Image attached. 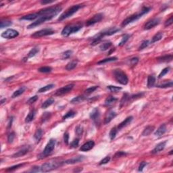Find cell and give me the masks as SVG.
<instances>
[{
	"label": "cell",
	"mask_w": 173,
	"mask_h": 173,
	"mask_svg": "<svg viewBox=\"0 0 173 173\" xmlns=\"http://www.w3.org/2000/svg\"><path fill=\"white\" fill-rule=\"evenodd\" d=\"M114 77L116 79V81L121 85H125L128 83V81H129L128 77L123 70H120V69L114 70Z\"/></svg>",
	"instance_id": "cell-3"
},
{
	"label": "cell",
	"mask_w": 173,
	"mask_h": 173,
	"mask_svg": "<svg viewBox=\"0 0 173 173\" xmlns=\"http://www.w3.org/2000/svg\"><path fill=\"white\" fill-rule=\"evenodd\" d=\"M166 131V125L164 124H163V125H160V127L156 130V131L154 133V135L157 136V137H160V136H162V135H164Z\"/></svg>",
	"instance_id": "cell-20"
},
{
	"label": "cell",
	"mask_w": 173,
	"mask_h": 173,
	"mask_svg": "<svg viewBox=\"0 0 173 173\" xmlns=\"http://www.w3.org/2000/svg\"><path fill=\"white\" fill-rule=\"evenodd\" d=\"M62 165V163L60 162H56V161H50V162H46L42 165L41 167L40 168L41 171L43 172H49L54 169L57 168L59 166H61Z\"/></svg>",
	"instance_id": "cell-4"
},
{
	"label": "cell",
	"mask_w": 173,
	"mask_h": 173,
	"mask_svg": "<svg viewBox=\"0 0 173 173\" xmlns=\"http://www.w3.org/2000/svg\"><path fill=\"white\" fill-rule=\"evenodd\" d=\"M43 118H42V122H45V121H47L49 117H50V113L49 112H45L44 113L43 115Z\"/></svg>",
	"instance_id": "cell-53"
},
{
	"label": "cell",
	"mask_w": 173,
	"mask_h": 173,
	"mask_svg": "<svg viewBox=\"0 0 173 173\" xmlns=\"http://www.w3.org/2000/svg\"><path fill=\"white\" fill-rule=\"evenodd\" d=\"M82 28V26L81 25H69L64 27V29L62 31V35L64 37H68L71 34L75 33L78 32L79 30H81Z\"/></svg>",
	"instance_id": "cell-7"
},
{
	"label": "cell",
	"mask_w": 173,
	"mask_h": 173,
	"mask_svg": "<svg viewBox=\"0 0 173 173\" xmlns=\"http://www.w3.org/2000/svg\"><path fill=\"white\" fill-rule=\"evenodd\" d=\"M42 135H43V131L41 129H39L36 131L35 135H34V138H35L36 142H39V141L41 140L42 137Z\"/></svg>",
	"instance_id": "cell-27"
},
{
	"label": "cell",
	"mask_w": 173,
	"mask_h": 173,
	"mask_svg": "<svg viewBox=\"0 0 173 173\" xmlns=\"http://www.w3.org/2000/svg\"><path fill=\"white\" fill-rule=\"evenodd\" d=\"M31 171V172H37L39 171V167H33Z\"/></svg>",
	"instance_id": "cell-63"
},
{
	"label": "cell",
	"mask_w": 173,
	"mask_h": 173,
	"mask_svg": "<svg viewBox=\"0 0 173 173\" xmlns=\"http://www.w3.org/2000/svg\"><path fill=\"white\" fill-rule=\"evenodd\" d=\"M126 154H127V153L123 152V151H118V152H117V153H116L115 157H121V156H125Z\"/></svg>",
	"instance_id": "cell-61"
},
{
	"label": "cell",
	"mask_w": 173,
	"mask_h": 173,
	"mask_svg": "<svg viewBox=\"0 0 173 173\" xmlns=\"http://www.w3.org/2000/svg\"><path fill=\"white\" fill-rule=\"evenodd\" d=\"M147 164L145 162H141L140 165H139V166L138 170L139 171V172H141V171H143V168H144V167L146 166H147Z\"/></svg>",
	"instance_id": "cell-58"
},
{
	"label": "cell",
	"mask_w": 173,
	"mask_h": 173,
	"mask_svg": "<svg viewBox=\"0 0 173 173\" xmlns=\"http://www.w3.org/2000/svg\"><path fill=\"white\" fill-rule=\"evenodd\" d=\"M51 19V18L47 16H40L37 18V20H36L35 22H33V23H31V24H29L28 26V29H33L35 28L36 26H39L40 24H41L42 23H44L45 22H46L47 20H49Z\"/></svg>",
	"instance_id": "cell-9"
},
{
	"label": "cell",
	"mask_w": 173,
	"mask_h": 173,
	"mask_svg": "<svg viewBox=\"0 0 173 173\" xmlns=\"http://www.w3.org/2000/svg\"><path fill=\"white\" fill-rule=\"evenodd\" d=\"M116 101H117V99L116 97L112 96L108 97L105 100V105H107V106H110V105L114 104Z\"/></svg>",
	"instance_id": "cell-26"
},
{
	"label": "cell",
	"mask_w": 173,
	"mask_h": 173,
	"mask_svg": "<svg viewBox=\"0 0 173 173\" xmlns=\"http://www.w3.org/2000/svg\"><path fill=\"white\" fill-rule=\"evenodd\" d=\"M53 87H54V85H53V84L48 85L45 86V87H41V89H39V91H38V92L39 93L45 92V91H49V90H50V89H53Z\"/></svg>",
	"instance_id": "cell-33"
},
{
	"label": "cell",
	"mask_w": 173,
	"mask_h": 173,
	"mask_svg": "<svg viewBox=\"0 0 173 173\" xmlns=\"http://www.w3.org/2000/svg\"><path fill=\"white\" fill-rule=\"evenodd\" d=\"M160 22V20L158 18H153L152 20H149L148 22L145 24L144 29L145 30H149V29H152L154 26H156V25H158Z\"/></svg>",
	"instance_id": "cell-13"
},
{
	"label": "cell",
	"mask_w": 173,
	"mask_h": 173,
	"mask_svg": "<svg viewBox=\"0 0 173 173\" xmlns=\"http://www.w3.org/2000/svg\"><path fill=\"white\" fill-rule=\"evenodd\" d=\"M173 56L172 55H166L162 56L158 58V61L161 62H169L172 60Z\"/></svg>",
	"instance_id": "cell-23"
},
{
	"label": "cell",
	"mask_w": 173,
	"mask_h": 173,
	"mask_svg": "<svg viewBox=\"0 0 173 173\" xmlns=\"http://www.w3.org/2000/svg\"><path fill=\"white\" fill-rule=\"evenodd\" d=\"M53 102H54V99H53V98L47 99L46 101H45L43 103V104H42V105H41V107L42 108H43V109L47 108V107H48L49 106H50L51 104H53Z\"/></svg>",
	"instance_id": "cell-28"
},
{
	"label": "cell",
	"mask_w": 173,
	"mask_h": 173,
	"mask_svg": "<svg viewBox=\"0 0 173 173\" xmlns=\"http://www.w3.org/2000/svg\"><path fill=\"white\" fill-rule=\"evenodd\" d=\"M64 143H66V145L68 144V141H69V134L68 133H65L64 135Z\"/></svg>",
	"instance_id": "cell-57"
},
{
	"label": "cell",
	"mask_w": 173,
	"mask_h": 173,
	"mask_svg": "<svg viewBox=\"0 0 173 173\" xmlns=\"http://www.w3.org/2000/svg\"><path fill=\"white\" fill-rule=\"evenodd\" d=\"M154 127L153 126H148L147 127L142 133V136H148L151 133H153V131H154Z\"/></svg>",
	"instance_id": "cell-25"
},
{
	"label": "cell",
	"mask_w": 173,
	"mask_h": 173,
	"mask_svg": "<svg viewBox=\"0 0 173 173\" xmlns=\"http://www.w3.org/2000/svg\"><path fill=\"white\" fill-rule=\"evenodd\" d=\"M151 10L150 8H147V7H143L142 8V10H141L139 13L136 14H133V15L127 18L122 23V26H125L128 25L130 23H131L133 22H135L136 20H137L138 19H139L140 18H141L143 16L147 14V12H149V10Z\"/></svg>",
	"instance_id": "cell-2"
},
{
	"label": "cell",
	"mask_w": 173,
	"mask_h": 173,
	"mask_svg": "<svg viewBox=\"0 0 173 173\" xmlns=\"http://www.w3.org/2000/svg\"><path fill=\"white\" fill-rule=\"evenodd\" d=\"M24 90H25V87H20V89H18V90H16V91H14L12 95V98H15V97H17L20 96V95H22L23 93H24Z\"/></svg>",
	"instance_id": "cell-30"
},
{
	"label": "cell",
	"mask_w": 173,
	"mask_h": 173,
	"mask_svg": "<svg viewBox=\"0 0 173 173\" xmlns=\"http://www.w3.org/2000/svg\"><path fill=\"white\" fill-rule=\"evenodd\" d=\"M29 152V148H23V149H20V151H17L16 153L14 154L12 157L13 158H18V157H21V156H24L26 153Z\"/></svg>",
	"instance_id": "cell-22"
},
{
	"label": "cell",
	"mask_w": 173,
	"mask_h": 173,
	"mask_svg": "<svg viewBox=\"0 0 173 173\" xmlns=\"http://www.w3.org/2000/svg\"><path fill=\"white\" fill-rule=\"evenodd\" d=\"M6 99H4L2 100V101H1V104H3V103H4V101H6Z\"/></svg>",
	"instance_id": "cell-64"
},
{
	"label": "cell",
	"mask_w": 173,
	"mask_h": 173,
	"mask_svg": "<svg viewBox=\"0 0 173 173\" xmlns=\"http://www.w3.org/2000/svg\"><path fill=\"white\" fill-rule=\"evenodd\" d=\"M84 159V157L82 156H77V157H74V158L69 159V160H66L65 163L67 164H76L78 162H82Z\"/></svg>",
	"instance_id": "cell-18"
},
{
	"label": "cell",
	"mask_w": 173,
	"mask_h": 173,
	"mask_svg": "<svg viewBox=\"0 0 173 173\" xmlns=\"http://www.w3.org/2000/svg\"><path fill=\"white\" fill-rule=\"evenodd\" d=\"M81 5H75L73 6L70 8H68L66 12H64L63 14H62L60 16L59 18H58V21H62V20H64L66 18H68L69 17H71L74 14L77 12L79 9L81 8Z\"/></svg>",
	"instance_id": "cell-6"
},
{
	"label": "cell",
	"mask_w": 173,
	"mask_h": 173,
	"mask_svg": "<svg viewBox=\"0 0 173 173\" xmlns=\"http://www.w3.org/2000/svg\"><path fill=\"white\" fill-rule=\"evenodd\" d=\"M84 99H85V97H84L83 96H78V97H75L74 99H72V100H71V103H79V102H81V101H83Z\"/></svg>",
	"instance_id": "cell-40"
},
{
	"label": "cell",
	"mask_w": 173,
	"mask_h": 173,
	"mask_svg": "<svg viewBox=\"0 0 173 173\" xmlns=\"http://www.w3.org/2000/svg\"><path fill=\"white\" fill-rule=\"evenodd\" d=\"M172 22H173V20H172V16H171L170 18H169L168 20H167L166 22H165V26H170L171 24H172Z\"/></svg>",
	"instance_id": "cell-60"
},
{
	"label": "cell",
	"mask_w": 173,
	"mask_h": 173,
	"mask_svg": "<svg viewBox=\"0 0 173 173\" xmlns=\"http://www.w3.org/2000/svg\"><path fill=\"white\" fill-rule=\"evenodd\" d=\"M53 2V1H41V4L45 5L47 4H51V3Z\"/></svg>",
	"instance_id": "cell-62"
},
{
	"label": "cell",
	"mask_w": 173,
	"mask_h": 173,
	"mask_svg": "<svg viewBox=\"0 0 173 173\" xmlns=\"http://www.w3.org/2000/svg\"><path fill=\"white\" fill-rule=\"evenodd\" d=\"M111 46H112V43L111 42H106V43L101 44L100 47H99V48L101 51H105L108 49Z\"/></svg>",
	"instance_id": "cell-34"
},
{
	"label": "cell",
	"mask_w": 173,
	"mask_h": 173,
	"mask_svg": "<svg viewBox=\"0 0 173 173\" xmlns=\"http://www.w3.org/2000/svg\"><path fill=\"white\" fill-rule=\"evenodd\" d=\"M90 118L91 120L94 121L96 124H99V118H100V113L98 108H95L90 114Z\"/></svg>",
	"instance_id": "cell-14"
},
{
	"label": "cell",
	"mask_w": 173,
	"mask_h": 173,
	"mask_svg": "<svg viewBox=\"0 0 173 173\" xmlns=\"http://www.w3.org/2000/svg\"><path fill=\"white\" fill-rule=\"evenodd\" d=\"M55 140L53 139H51L49 141V142L47 143V144L46 145V146L45 147V149L43 151L41 154L39 155V159H43V158H45L47 156H49L53 150L55 148Z\"/></svg>",
	"instance_id": "cell-5"
},
{
	"label": "cell",
	"mask_w": 173,
	"mask_h": 173,
	"mask_svg": "<svg viewBox=\"0 0 173 173\" xmlns=\"http://www.w3.org/2000/svg\"><path fill=\"white\" fill-rule=\"evenodd\" d=\"M119 31H120V29H118V28L113 27V28H111L110 29H107V30L102 31L101 33H99L98 35H95L94 37L93 38V41L91 42V45H97V44L99 43L100 42L101 38L103 37L104 36H110V35H114V34H115V33H117Z\"/></svg>",
	"instance_id": "cell-1"
},
{
	"label": "cell",
	"mask_w": 173,
	"mask_h": 173,
	"mask_svg": "<svg viewBox=\"0 0 173 173\" xmlns=\"http://www.w3.org/2000/svg\"><path fill=\"white\" fill-rule=\"evenodd\" d=\"M18 32L14 29H8L2 34V37L5 39H13L18 36Z\"/></svg>",
	"instance_id": "cell-10"
},
{
	"label": "cell",
	"mask_w": 173,
	"mask_h": 173,
	"mask_svg": "<svg viewBox=\"0 0 173 173\" xmlns=\"http://www.w3.org/2000/svg\"><path fill=\"white\" fill-rule=\"evenodd\" d=\"M149 42L148 41H143L142 43H141V44L140 46H139V50L141 51L145 48V47H147L149 45Z\"/></svg>",
	"instance_id": "cell-46"
},
{
	"label": "cell",
	"mask_w": 173,
	"mask_h": 173,
	"mask_svg": "<svg viewBox=\"0 0 173 173\" xmlns=\"http://www.w3.org/2000/svg\"><path fill=\"white\" fill-rule=\"evenodd\" d=\"M37 99H38V97L37 96V95L32 97H31V98L29 99V100H28V101H27V103H29V104H31V103H34V102H35V101L37 100Z\"/></svg>",
	"instance_id": "cell-55"
},
{
	"label": "cell",
	"mask_w": 173,
	"mask_h": 173,
	"mask_svg": "<svg viewBox=\"0 0 173 173\" xmlns=\"http://www.w3.org/2000/svg\"><path fill=\"white\" fill-rule=\"evenodd\" d=\"M169 70H170V68H168H168H165L164 69H163L162 72H160V74L159 75V77H158L160 79V78H162V77H164L165 75H166L167 73L169 72Z\"/></svg>",
	"instance_id": "cell-51"
},
{
	"label": "cell",
	"mask_w": 173,
	"mask_h": 173,
	"mask_svg": "<svg viewBox=\"0 0 173 173\" xmlns=\"http://www.w3.org/2000/svg\"><path fill=\"white\" fill-rule=\"evenodd\" d=\"M103 16L102 14H97L93 16L91 18H90L89 20H88L87 23H86V25L87 26H91V25L95 24L97 22H99L102 20Z\"/></svg>",
	"instance_id": "cell-12"
},
{
	"label": "cell",
	"mask_w": 173,
	"mask_h": 173,
	"mask_svg": "<svg viewBox=\"0 0 173 173\" xmlns=\"http://www.w3.org/2000/svg\"><path fill=\"white\" fill-rule=\"evenodd\" d=\"M97 86H94V87H91L88 88L87 89L85 90V93L87 94H90V93H92L93 92H94L97 89Z\"/></svg>",
	"instance_id": "cell-47"
},
{
	"label": "cell",
	"mask_w": 173,
	"mask_h": 173,
	"mask_svg": "<svg viewBox=\"0 0 173 173\" xmlns=\"http://www.w3.org/2000/svg\"><path fill=\"white\" fill-rule=\"evenodd\" d=\"M12 24V22L10 21H2L1 22V24H0V27L3 29L4 27H7V26H10Z\"/></svg>",
	"instance_id": "cell-48"
},
{
	"label": "cell",
	"mask_w": 173,
	"mask_h": 173,
	"mask_svg": "<svg viewBox=\"0 0 173 173\" xmlns=\"http://www.w3.org/2000/svg\"><path fill=\"white\" fill-rule=\"evenodd\" d=\"M138 61L139 59L137 57H133V58L130 60V64L131 66H135L136 64H137V62H138Z\"/></svg>",
	"instance_id": "cell-54"
},
{
	"label": "cell",
	"mask_w": 173,
	"mask_h": 173,
	"mask_svg": "<svg viewBox=\"0 0 173 173\" xmlns=\"http://www.w3.org/2000/svg\"><path fill=\"white\" fill-rule=\"evenodd\" d=\"M73 87H74V85L73 84H70V85H68L64 86L63 87L60 88V89H57L56 91L55 95L60 96V95H63L64 94H66L68 92H70Z\"/></svg>",
	"instance_id": "cell-11"
},
{
	"label": "cell",
	"mask_w": 173,
	"mask_h": 173,
	"mask_svg": "<svg viewBox=\"0 0 173 173\" xmlns=\"http://www.w3.org/2000/svg\"><path fill=\"white\" fill-rule=\"evenodd\" d=\"M116 60H117V57H109V58H105V59L102 60H101V61L98 62L97 64H102L107 63V62H110L116 61Z\"/></svg>",
	"instance_id": "cell-36"
},
{
	"label": "cell",
	"mask_w": 173,
	"mask_h": 173,
	"mask_svg": "<svg viewBox=\"0 0 173 173\" xmlns=\"http://www.w3.org/2000/svg\"><path fill=\"white\" fill-rule=\"evenodd\" d=\"M79 143V139H76L75 140L73 141L71 143H70V147H72V148H75V147H78Z\"/></svg>",
	"instance_id": "cell-50"
},
{
	"label": "cell",
	"mask_w": 173,
	"mask_h": 173,
	"mask_svg": "<svg viewBox=\"0 0 173 173\" xmlns=\"http://www.w3.org/2000/svg\"><path fill=\"white\" fill-rule=\"evenodd\" d=\"M166 144V141H164V142H161L160 143H158L156 147H155V148L151 151V153H157L158 152H160V151H162L163 149H164Z\"/></svg>",
	"instance_id": "cell-19"
},
{
	"label": "cell",
	"mask_w": 173,
	"mask_h": 173,
	"mask_svg": "<svg viewBox=\"0 0 173 173\" xmlns=\"http://www.w3.org/2000/svg\"><path fill=\"white\" fill-rule=\"evenodd\" d=\"M130 97L128 95V94H127V93H125V94H124V95H123V98H122V100H121V106L123 105H124L126 102H127V101H128V99H129V98Z\"/></svg>",
	"instance_id": "cell-49"
},
{
	"label": "cell",
	"mask_w": 173,
	"mask_h": 173,
	"mask_svg": "<svg viewBox=\"0 0 173 173\" xmlns=\"http://www.w3.org/2000/svg\"><path fill=\"white\" fill-rule=\"evenodd\" d=\"M173 85V83L172 81H170V82H167L164 84H162V85H158V87L159 88H167V87H172Z\"/></svg>",
	"instance_id": "cell-44"
},
{
	"label": "cell",
	"mask_w": 173,
	"mask_h": 173,
	"mask_svg": "<svg viewBox=\"0 0 173 173\" xmlns=\"http://www.w3.org/2000/svg\"><path fill=\"white\" fill-rule=\"evenodd\" d=\"M39 16H38L37 13H34V14H30L28 15L24 16L22 18H20V20H34L36 18H38Z\"/></svg>",
	"instance_id": "cell-21"
},
{
	"label": "cell",
	"mask_w": 173,
	"mask_h": 173,
	"mask_svg": "<svg viewBox=\"0 0 173 173\" xmlns=\"http://www.w3.org/2000/svg\"><path fill=\"white\" fill-rule=\"evenodd\" d=\"M95 143L93 141H89L88 142L85 143V144H83L80 148V150L81 151H89L92 149L93 147H94Z\"/></svg>",
	"instance_id": "cell-15"
},
{
	"label": "cell",
	"mask_w": 173,
	"mask_h": 173,
	"mask_svg": "<svg viewBox=\"0 0 173 173\" xmlns=\"http://www.w3.org/2000/svg\"><path fill=\"white\" fill-rule=\"evenodd\" d=\"M110 156H106V157H105V158H103V160H101V161H100V162H99V164L100 165L105 164H107V163H108V162H110Z\"/></svg>",
	"instance_id": "cell-52"
},
{
	"label": "cell",
	"mask_w": 173,
	"mask_h": 173,
	"mask_svg": "<svg viewBox=\"0 0 173 173\" xmlns=\"http://www.w3.org/2000/svg\"><path fill=\"white\" fill-rule=\"evenodd\" d=\"M75 115H76V112H75L74 111H72V110H70V111L67 112V113H66V114L63 116L62 119H63V120H65V119H66V118H72V117H74Z\"/></svg>",
	"instance_id": "cell-38"
},
{
	"label": "cell",
	"mask_w": 173,
	"mask_h": 173,
	"mask_svg": "<svg viewBox=\"0 0 173 173\" xmlns=\"http://www.w3.org/2000/svg\"><path fill=\"white\" fill-rule=\"evenodd\" d=\"M107 89L110 90L112 92H118L120 90L122 89V88L119 87H116V86H108Z\"/></svg>",
	"instance_id": "cell-43"
},
{
	"label": "cell",
	"mask_w": 173,
	"mask_h": 173,
	"mask_svg": "<svg viewBox=\"0 0 173 173\" xmlns=\"http://www.w3.org/2000/svg\"><path fill=\"white\" fill-rule=\"evenodd\" d=\"M133 116H129V117H127L125 121H123L121 124H119V125H118V127H117L118 131H120V130L122 129L123 128L127 127L128 125H129L130 123L132 122V121H133Z\"/></svg>",
	"instance_id": "cell-17"
},
{
	"label": "cell",
	"mask_w": 173,
	"mask_h": 173,
	"mask_svg": "<svg viewBox=\"0 0 173 173\" xmlns=\"http://www.w3.org/2000/svg\"><path fill=\"white\" fill-rule=\"evenodd\" d=\"M156 83V78L153 75H149L147 78V87L148 88H151L154 86Z\"/></svg>",
	"instance_id": "cell-24"
},
{
	"label": "cell",
	"mask_w": 173,
	"mask_h": 173,
	"mask_svg": "<svg viewBox=\"0 0 173 173\" xmlns=\"http://www.w3.org/2000/svg\"><path fill=\"white\" fill-rule=\"evenodd\" d=\"M55 31L51 29H44L33 33V35H31V37L33 38H39L44 37V36H47V35H53Z\"/></svg>",
	"instance_id": "cell-8"
},
{
	"label": "cell",
	"mask_w": 173,
	"mask_h": 173,
	"mask_svg": "<svg viewBox=\"0 0 173 173\" xmlns=\"http://www.w3.org/2000/svg\"><path fill=\"white\" fill-rule=\"evenodd\" d=\"M72 51L71 50H68L66 51H65V52H64L63 53H62V59H68V58H69V57L72 55Z\"/></svg>",
	"instance_id": "cell-41"
},
{
	"label": "cell",
	"mask_w": 173,
	"mask_h": 173,
	"mask_svg": "<svg viewBox=\"0 0 173 173\" xmlns=\"http://www.w3.org/2000/svg\"><path fill=\"white\" fill-rule=\"evenodd\" d=\"M75 132H76V133L77 134V135L81 136L82 133H83V129L81 128V127L79 126V127H77V128H76Z\"/></svg>",
	"instance_id": "cell-59"
},
{
	"label": "cell",
	"mask_w": 173,
	"mask_h": 173,
	"mask_svg": "<svg viewBox=\"0 0 173 173\" xmlns=\"http://www.w3.org/2000/svg\"><path fill=\"white\" fill-rule=\"evenodd\" d=\"M39 48H37V47H34V48H33L30 51H29L26 58L29 59V58H31V57H34V56L39 52Z\"/></svg>",
	"instance_id": "cell-31"
},
{
	"label": "cell",
	"mask_w": 173,
	"mask_h": 173,
	"mask_svg": "<svg viewBox=\"0 0 173 173\" xmlns=\"http://www.w3.org/2000/svg\"><path fill=\"white\" fill-rule=\"evenodd\" d=\"M35 110H32L31 112H29V114L27 115V116L26 117V119H25V122L26 123H30L31 121H33L34 118H35Z\"/></svg>",
	"instance_id": "cell-29"
},
{
	"label": "cell",
	"mask_w": 173,
	"mask_h": 173,
	"mask_svg": "<svg viewBox=\"0 0 173 173\" xmlns=\"http://www.w3.org/2000/svg\"><path fill=\"white\" fill-rule=\"evenodd\" d=\"M162 37H163V33H158L157 34L153 36L152 37V40L151 41V43H153L155 42H157L158 41L162 39Z\"/></svg>",
	"instance_id": "cell-32"
},
{
	"label": "cell",
	"mask_w": 173,
	"mask_h": 173,
	"mask_svg": "<svg viewBox=\"0 0 173 173\" xmlns=\"http://www.w3.org/2000/svg\"><path fill=\"white\" fill-rule=\"evenodd\" d=\"M117 132H118L117 127H114V128H112V129H111V131H110V134H109V136H110V138L111 140H113V139L116 137Z\"/></svg>",
	"instance_id": "cell-35"
},
{
	"label": "cell",
	"mask_w": 173,
	"mask_h": 173,
	"mask_svg": "<svg viewBox=\"0 0 173 173\" xmlns=\"http://www.w3.org/2000/svg\"><path fill=\"white\" fill-rule=\"evenodd\" d=\"M23 165H24V164H20L15 165V166H13L12 167H9L8 168H7L6 170V172H11V171L15 170L16 169L19 168L20 167L22 166Z\"/></svg>",
	"instance_id": "cell-42"
},
{
	"label": "cell",
	"mask_w": 173,
	"mask_h": 173,
	"mask_svg": "<svg viewBox=\"0 0 173 173\" xmlns=\"http://www.w3.org/2000/svg\"><path fill=\"white\" fill-rule=\"evenodd\" d=\"M14 137H15V134L14 133H12L8 135V142L10 143H12L14 139Z\"/></svg>",
	"instance_id": "cell-56"
},
{
	"label": "cell",
	"mask_w": 173,
	"mask_h": 173,
	"mask_svg": "<svg viewBox=\"0 0 173 173\" xmlns=\"http://www.w3.org/2000/svg\"><path fill=\"white\" fill-rule=\"evenodd\" d=\"M116 113L115 112L112 111V110L108 111V112H107V114H105V118H104V124H105V125L108 124L114 117H116Z\"/></svg>",
	"instance_id": "cell-16"
},
{
	"label": "cell",
	"mask_w": 173,
	"mask_h": 173,
	"mask_svg": "<svg viewBox=\"0 0 173 173\" xmlns=\"http://www.w3.org/2000/svg\"><path fill=\"white\" fill-rule=\"evenodd\" d=\"M77 62H71L68 63L66 66V69L67 70H72L77 66Z\"/></svg>",
	"instance_id": "cell-37"
},
{
	"label": "cell",
	"mask_w": 173,
	"mask_h": 173,
	"mask_svg": "<svg viewBox=\"0 0 173 173\" xmlns=\"http://www.w3.org/2000/svg\"><path fill=\"white\" fill-rule=\"evenodd\" d=\"M52 70V68L49 66H44V67H41V68H39V72H43V73H47V72H50Z\"/></svg>",
	"instance_id": "cell-39"
},
{
	"label": "cell",
	"mask_w": 173,
	"mask_h": 173,
	"mask_svg": "<svg viewBox=\"0 0 173 173\" xmlns=\"http://www.w3.org/2000/svg\"><path fill=\"white\" fill-rule=\"evenodd\" d=\"M129 35H125L123 37V39H122V41H121V43H119V46H123V45H124L127 43V41H128V39H129Z\"/></svg>",
	"instance_id": "cell-45"
}]
</instances>
